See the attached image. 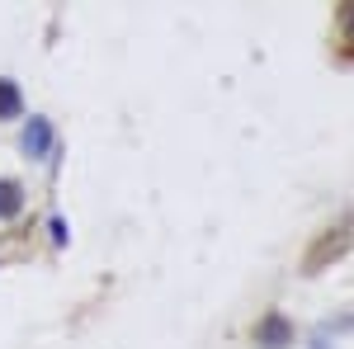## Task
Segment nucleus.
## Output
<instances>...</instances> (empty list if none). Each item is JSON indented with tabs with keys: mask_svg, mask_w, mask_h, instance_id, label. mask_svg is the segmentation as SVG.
<instances>
[{
	"mask_svg": "<svg viewBox=\"0 0 354 349\" xmlns=\"http://www.w3.org/2000/svg\"><path fill=\"white\" fill-rule=\"evenodd\" d=\"M48 142H53V128H48L43 118H33V123H28V133H24V151H28V156H43V151H48Z\"/></svg>",
	"mask_w": 354,
	"mask_h": 349,
	"instance_id": "f03ea898",
	"label": "nucleus"
},
{
	"mask_svg": "<svg viewBox=\"0 0 354 349\" xmlns=\"http://www.w3.org/2000/svg\"><path fill=\"white\" fill-rule=\"evenodd\" d=\"M288 335H293V330H288V321H283L279 312H274V317H265V321H260V330H255V340H260L265 349H283V345H288Z\"/></svg>",
	"mask_w": 354,
	"mask_h": 349,
	"instance_id": "f257e3e1",
	"label": "nucleus"
},
{
	"mask_svg": "<svg viewBox=\"0 0 354 349\" xmlns=\"http://www.w3.org/2000/svg\"><path fill=\"white\" fill-rule=\"evenodd\" d=\"M19 90H15V81H0V118H15L19 113Z\"/></svg>",
	"mask_w": 354,
	"mask_h": 349,
	"instance_id": "20e7f679",
	"label": "nucleus"
},
{
	"mask_svg": "<svg viewBox=\"0 0 354 349\" xmlns=\"http://www.w3.org/2000/svg\"><path fill=\"white\" fill-rule=\"evenodd\" d=\"M24 208V194H19V185L15 180H0V217H15Z\"/></svg>",
	"mask_w": 354,
	"mask_h": 349,
	"instance_id": "7ed1b4c3",
	"label": "nucleus"
}]
</instances>
